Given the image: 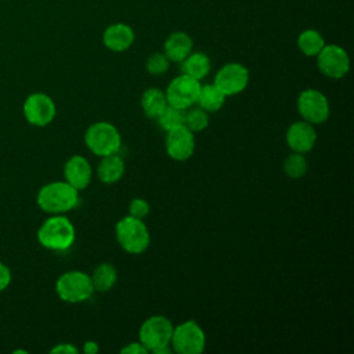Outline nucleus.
<instances>
[{"instance_id":"1","label":"nucleus","mask_w":354,"mask_h":354,"mask_svg":"<svg viewBox=\"0 0 354 354\" xmlns=\"http://www.w3.org/2000/svg\"><path fill=\"white\" fill-rule=\"evenodd\" d=\"M36 202L48 214H64L77 206L79 191L66 181H53L39 189Z\"/></svg>"},{"instance_id":"2","label":"nucleus","mask_w":354,"mask_h":354,"mask_svg":"<svg viewBox=\"0 0 354 354\" xmlns=\"http://www.w3.org/2000/svg\"><path fill=\"white\" fill-rule=\"evenodd\" d=\"M75 227L64 214H51L37 230L39 243L55 252L69 249L75 242Z\"/></svg>"},{"instance_id":"3","label":"nucleus","mask_w":354,"mask_h":354,"mask_svg":"<svg viewBox=\"0 0 354 354\" xmlns=\"http://www.w3.org/2000/svg\"><path fill=\"white\" fill-rule=\"evenodd\" d=\"M173 324L163 315H152L147 318L138 330V342L153 354H170Z\"/></svg>"},{"instance_id":"4","label":"nucleus","mask_w":354,"mask_h":354,"mask_svg":"<svg viewBox=\"0 0 354 354\" xmlns=\"http://www.w3.org/2000/svg\"><path fill=\"white\" fill-rule=\"evenodd\" d=\"M116 239L119 245L131 254H138L149 246V231L141 218L126 216L116 224Z\"/></svg>"},{"instance_id":"5","label":"nucleus","mask_w":354,"mask_h":354,"mask_svg":"<svg viewBox=\"0 0 354 354\" xmlns=\"http://www.w3.org/2000/svg\"><path fill=\"white\" fill-rule=\"evenodd\" d=\"M58 297L66 303L86 301L94 293L91 278L83 271H66L61 274L55 282Z\"/></svg>"},{"instance_id":"6","label":"nucleus","mask_w":354,"mask_h":354,"mask_svg":"<svg viewBox=\"0 0 354 354\" xmlns=\"http://www.w3.org/2000/svg\"><path fill=\"white\" fill-rule=\"evenodd\" d=\"M86 147L98 156H105L119 151L122 137L119 130L108 122H95L84 133Z\"/></svg>"},{"instance_id":"7","label":"nucleus","mask_w":354,"mask_h":354,"mask_svg":"<svg viewBox=\"0 0 354 354\" xmlns=\"http://www.w3.org/2000/svg\"><path fill=\"white\" fill-rule=\"evenodd\" d=\"M170 346L178 354H201L206 346V336L195 321H185L173 328Z\"/></svg>"},{"instance_id":"8","label":"nucleus","mask_w":354,"mask_h":354,"mask_svg":"<svg viewBox=\"0 0 354 354\" xmlns=\"http://www.w3.org/2000/svg\"><path fill=\"white\" fill-rule=\"evenodd\" d=\"M22 112L29 124L44 127L54 120L57 108L50 95L44 93H32L25 98Z\"/></svg>"},{"instance_id":"9","label":"nucleus","mask_w":354,"mask_h":354,"mask_svg":"<svg viewBox=\"0 0 354 354\" xmlns=\"http://www.w3.org/2000/svg\"><path fill=\"white\" fill-rule=\"evenodd\" d=\"M315 57L319 72L329 79H342L350 69L348 54L337 44H325Z\"/></svg>"},{"instance_id":"10","label":"nucleus","mask_w":354,"mask_h":354,"mask_svg":"<svg viewBox=\"0 0 354 354\" xmlns=\"http://www.w3.org/2000/svg\"><path fill=\"white\" fill-rule=\"evenodd\" d=\"M199 90H201L199 80L181 73L174 79H171L165 94H166L167 104L185 111L194 104H196Z\"/></svg>"},{"instance_id":"11","label":"nucleus","mask_w":354,"mask_h":354,"mask_svg":"<svg viewBox=\"0 0 354 354\" xmlns=\"http://www.w3.org/2000/svg\"><path fill=\"white\" fill-rule=\"evenodd\" d=\"M297 111L303 120L311 124H319L329 118V102L321 91L307 88L297 98Z\"/></svg>"},{"instance_id":"12","label":"nucleus","mask_w":354,"mask_h":354,"mask_svg":"<svg viewBox=\"0 0 354 354\" xmlns=\"http://www.w3.org/2000/svg\"><path fill=\"white\" fill-rule=\"evenodd\" d=\"M224 94L235 95L243 91L249 83V71L238 62L225 64L218 69L213 82Z\"/></svg>"},{"instance_id":"13","label":"nucleus","mask_w":354,"mask_h":354,"mask_svg":"<svg viewBox=\"0 0 354 354\" xmlns=\"http://www.w3.org/2000/svg\"><path fill=\"white\" fill-rule=\"evenodd\" d=\"M166 152L167 155L178 162L187 160L195 151L194 133L185 126L166 131Z\"/></svg>"},{"instance_id":"14","label":"nucleus","mask_w":354,"mask_h":354,"mask_svg":"<svg viewBox=\"0 0 354 354\" xmlns=\"http://www.w3.org/2000/svg\"><path fill=\"white\" fill-rule=\"evenodd\" d=\"M317 141L314 126L306 120L295 122L286 131V142L293 152L306 153L311 151Z\"/></svg>"},{"instance_id":"15","label":"nucleus","mask_w":354,"mask_h":354,"mask_svg":"<svg viewBox=\"0 0 354 354\" xmlns=\"http://www.w3.org/2000/svg\"><path fill=\"white\" fill-rule=\"evenodd\" d=\"M91 165L82 155L71 156L64 166V177L68 184H71L77 191L84 189L91 181Z\"/></svg>"},{"instance_id":"16","label":"nucleus","mask_w":354,"mask_h":354,"mask_svg":"<svg viewBox=\"0 0 354 354\" xmlns=\"http://www.w3.org/2000/svg\"><path fill=\"white\" fill-rule=\"evenodd\" d=\"M102 41L108 50L122 53L133 44L134 32L127 24H112L104 30Z\"/></svg>"},{"instance_id":"17","label":"nucleus","mask_w":354,"mask_h":354,"mask_svg":"<svg viewBox=\"0 0 354 354\" xmlns=\"http://www.w3.org/2000/svg\"><path fill=\"white\" fill-rule=\"evenodd\" d=\"M163 50L169 61L181 62L192 51V39L184 32H174L166 39Z\"/></svg>"},{"instance_id":"18","label":"nucleus","mask_w":354,"mask_h":354,"mask_svg":"<svg viewBox=\"0 0 354 354\" xmlns=\"http://www.w3.org/2000/svg\"><path fill=\"white\" fill-rule=\"evenodd\" d=\"M124 173V162L115 152L105 156H101V162L97 167L98 178L105 184H113L122 178Z\"/></svg>"},{"instance_id":"19","label":"nucleus","mask_w":354,"mask_h":354,"mask_svg":"<svg viewBox=\"0 0 354 354\" xmlns=\"http://www.w3.org/2000/svg\"><path fill=\"white\" fill-rule=\"evenodd\" d=\"M181 71L192 79L202 80L210 71V59L205 53H189L181 61Z\"/></svg>"},{"instance_id":"20","label":"nucleus","mask_w":354,"mask_h":354,"mask_svg":"<svg viewBox=\"0 0 354 354\" xmlns=\"http://www.w3.org/2000/svg\"><path fill=\"white\" fill-rule=\"evenodd\" d=\"M166 105H167L166 94L160 88L151 87L145 90L141 97V106L144 113L148 118L156 119L160 115V112L166 108Z\"/></svg>"},{"instance_id":"21","label":"nucleus","mask_w":354,"mask_h":354,"mask_svg":"<svg viewBox=\"0 0 354 354\" xmlns=\"http://www.w3.org/2000/svg\"><path fill=\"white\" fill-rule=\"evenodd\" d=\"M225 101V94L214 84H205L201 86L196 104L206 112H216L218 111Z\"/></svg>"},{"instance_id":"22","label":"nucleus","mask_w":354,"mask_h":354,"mask_svg":"<svg viewBox=\"0 0 354 354\" xmlns=\"http://www.w3.org/2000/svg\"><path fill=\"white\" fill-rule=\"evenodd\" d=\"M90 278H91V283H93L94 290L108 292L116 283L118 272H116V268L112 264L102 263V264H100L94 268Z\"/></svg>"},{"instance_id":"23","label":"nucleus","mask_w":354,"mask_h":354,"mask_svg":"<svg viewBox=\"0 0 354 354\" xmlns=\"http://www.w3.org/2000/svg\"><path fill=\"white\" fill-rule=\"evenodd\" d=\"M324 46L325 40L315 29H306L297 37V47L307 57H315Z\"/></svg>"},{"instance_id":"24","label":"nucleus","mask_w":354,"mask_h":354,"mask_svg":"<svg viewBox=\"0 0 354 354\" xmlns=\"http://www.w3.org/2000/svg\"><path fill=\"white\" fill-rule=\"evenodd\" d=\"M184 118H185L184 109H180L177 106L167 104L166 108L160 112V115L156 119H158L159 126L163 130L169 131V130L177 129L180 126H184Z\"/></svg>"},{"instance_id":"25","label":"nucleus","mask_w":354,"mask_h":354,"mask_svg":"<svg viewBox=\"0 0 354 354\" xmlns=\"http://www.w3.org/2000/svg\"><path fill=\"white\" fill-rule=\"evenodd\" d=\"M283 171L290 178H301L307 173V159L303 153H290L283 162Z\"/></svg>"},{"instance_id":"26","label":"nucleus","mask_w":354,"mask_h":354,"mask_svg":"<svg viewBox=\"0 0 354 354\" xmlns=\"http://www.w3.org/2000/svg\"><path fill=\"white\" fill-rule=\"evenodd\" d=\"M207 124H209V112H206L201 106L189 109L185 113L184 126L188 130H191L192 133H199V131L205 130L207 127Z\"/></svg>"},{"instance_id":"27","label":"nucleus","mask_w":354,"mask_h":354,"mask_svg":"<svg viewBox=\"0 0 354 354\" xmlns=\"http://www.w3.org/2000/svg\"><path fill=\"white\" fill-rule=\"evenodd\" d=\"M170 61L165 53H153L147 59V71L151 75H162L169 69Z\"/></svg>"},{"instance_id":"28","label":"nucleus","mask_w":354,"mask_h":354,"mask_svg":"<svg viewBox=\"0 0 354 354\" xmlns=\"http://www.w3.org/2000/svg\"><path fill=\"white\" fill-rule=\"evenodd\" d=\"M149 213V203L142 198H136L129 205V216H133L136 218H144Z\"/></svg>"},{"instance_id":"29","label":"nucleus","mask_w":354,"mask_h":354,"mask_svg":"<svg viewBox=\"0 0 354 354\" xmlns=\"http://www.w3.org/2000/svg\"><path fill=\"white\" fill-rule=\"evenodd\" d=\"M11 270L8 268V266H6L4 263L0 261V292L6 290L10 283H11Z\"/></svg>"},{"instance_id":"30","label":"nucleus","mask_w":354,"mask_h":354,"mask_svg":"<svg viewBox=\"0 0 354 354\" xmlns=\"http://www.w3.org/2000/svg\"><path fill=\"white\" fill-rule=\"evenodd\" d=\"M120 353H123V354H147L148 350L140 342H133V343H129L127 346L122 347Z\"/></svg>"},{"instance_id":"31","label":"nucleus","mask_w":354,"mask_h":354,"mask_svg":"<svg viewBox=\"0 0 354 354\" xmlns=\"http://www.w3.org/2000/svg\"><path fill=\"white\" fill-rule=\"evenodd\" d=\"M77 351H79L77 347H75L71 343H59L50 350V353H54V354H76Z\"/></svg>"},{"instance_id":"32","label":"nucleus","mask_w":354,"mask_h":354,"mask_svg":"<svg viewBox=\"0 0 354 354\" xmlns=\"http://www.w3.org/2000/svg\"><path fill=\"white\" fill-rule=\"evenodd\" d=\"M98 351H100V347L94 340L84 342V344H83V353L84 354H95Z\"/></svg>"}]
</instances>
